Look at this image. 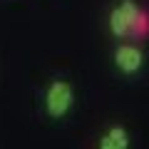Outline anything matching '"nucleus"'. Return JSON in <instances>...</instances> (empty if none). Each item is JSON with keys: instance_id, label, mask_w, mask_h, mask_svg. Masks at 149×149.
Masks as SVG:
<instances>
[{"instance_id": "nucleus-3", "label": "nucleus", "mask_w": 149, "mask_h": 149, "mask_svg": "<svg viewBox=\"0 0 149 149\" xmlns=\"http://www.w3.org/2000/svg\"><path fill=\"white\" fill-rule=\"evenodd\" d=\"M112 62H114V70L119 74L134 77L144 67V50L137 42H119L112 52Z\"/></svg>"}, {"instance_id": "nucleus-4", "label": "nucleus", "mask_w": 149, "mask_h": 149, "mask_svg": "<svg viewBox=\"0 0 149 149\" xmlns=\"http://www.w3.org/2000/svg\"><path fill=\"white\" fill-rule=\"evenodd\" d=\"M97 144H100V149H127L132 144V137H129V129L124 124H109L100 134Z\"/></svg>"}, {"instance_id": "nucleus-2", "label": "nucleus", "mask_w": 149, "mask_h": 149, "mask_svg": "<svg viewBox=\"0 0 149 149\" xmlns=\"http://www.w3.org/2000/svg\"><path fill=\"white\" fill-rule=\"evenodd\" d=\"M74 107V85L67 77H52L42 92V109L47 119H65Z\"/></svg>"}, {"instance_id": "nucleus-1", "label": "nucleus", "mask_w": 149, "mask_h": 149, "mask_svg": "<svg viewBox=\"0 0 149 149\" xmlns=\"http://www.w3.org/2000/svg\"><path fill=\"white\" fill-rule=\"evenodd\" d=\"M107 30L114 40H142L149 35V13L137 0H119L107 13Z\"/></svg>"}]
</instances>
